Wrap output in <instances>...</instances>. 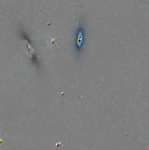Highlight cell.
<instances>
[{"mask_svg": "<svg viewBox=\"0 0 149 150\" xmlns=\"http://www.w3.org/2000/svg\"><path fill=\"white\" fill-rule=\"evenodd\" d=\"M83 37H84V28L83 24H80L77 28V33H76V45H77V49H80V47H83Z\"/></svg>", "mask_w": 149, "mask_h": 150, "instance_id": "obj_1", "label": "cell"}]
</instances>
